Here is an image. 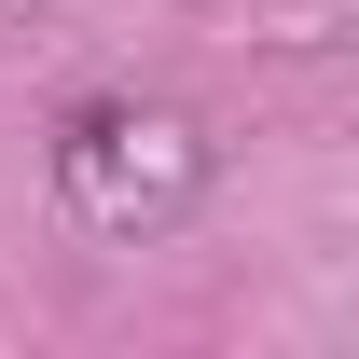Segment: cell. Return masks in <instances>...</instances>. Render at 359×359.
<instances>
[{
    "mask_svg": "<svg viewBox=\"0 0 359 359\" xmlns=\"http://www.w3.org/2000/svg\"><path fill=\"white\" fill-rule=\"evenodd\" d=\"M194 194H208V138H194V111H166V97H83V111L55 125V208H69L97 249H138V235L194 222Z\"/></svg>",
    "mask_w": 359,
    "mask_h": 359,
    "instance_id": "cell-1",
    "label": "cell"
}]
</instances>
